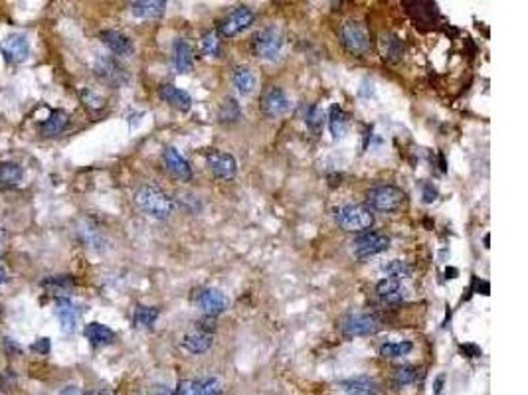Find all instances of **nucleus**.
<instances>
[{
  "label": "nucleus",
  "mask_w": 528,
  "mask_h": 395,
  "mask_svg": "<svg viewBox=\"0 0 528 395\" xmlns=\"http://www.w3.org/2000/svg\"><path fill=\"white\" fill-rule=\"evenodd\" d=\"M328 129L335 138H341L346 135V115L339 105L331 107V115H328Z\"/></svg>",
  "instance_id": "nucleus-30"
},
{
  "label": "nucleus",
  "mask_w": 528,
  "mask_h": 395,
  "mask_svg": "<svg viewBox=\"0 0 528 395\" xmlns=\"http://www.w3.org/2000/svg\"><path fill=\"white\" fill-rule=\"evenodd\" d=\"M416 378H418V370L413 366H402V368L394 370L392 381L396 387H404V385H409Z\"/></svg>",
  "instance_id": "nucleus-35"
},
{
  "label": "nucleus",
  "mask_w": 528,
  "mask_h": 395,
  "mask_svg": "<svg viewBox=\"0 0 528 395\" xmlns=\"http://www.w3.org/2000/svg\"><path fill=\"white\" fill-rule=\"evenodd\" d=\"M382 53H384V60L390 62V64H396L402 53H404V44L398 36L394 34H384L382 36Z\"/></svg>",
  "instance_id": "nucleus-28"
},
{
  "label": "nucleus",
  "mask_w": 528,
  "mask_h": 395,
  "mask_svg": "<svg viewBox=\"0 0 528 395\" xmlns=\"http://www.w3.org/2000/svg\"><path fill=\"white\" fill-rule=\"evenodd\" d=\"M0 53L4 55V60L8 64H22L30 55V44H28L26 36L12 34L0 42Z\"/></svg>",
  "instance_id": "nucleus-12"
},
{
  "label": "nucleus",
  "mask_w": 528,
  "mask_h": 395,
  "mask_svg": "<svg viewBox=\"0 0 528 395\" xmlns=\"http://www.w3.org/2000/svg\"><path fill=\"white\" fill-rule=\"evenodd\" d=\"M341 42L346 48V52L352 55H366L370 52V34L366 26L357 20H348L341 26Z\"/></svg>",
  "instance_id": "nucleus-5"
},
{
  "label": "nucleus",
  "mask_w": 528,
  "mask_h": 395,
  "mask_svg": "<svg viewBox=\"0 0 528 395\" xmlns=\"http://www.w3.org/2000/svg\"><path fill=\"white\" fill-rule=\"evenodd\" d=\"M51 342L50 338H38V342H34L30 346V350L36 352V354H42V356H46L48 352H50Z\"/></svg>",
  "instance_id": "nucleus-39"
},
{
  "label": "nucleus",
  "mask_w": 528,
  "mask_h": 395,
  "mask_svg": "<svg viewBox=\"0 0 528 395\" xmlns=\"http://www.w3.org/2000/svg\"><path fill=\"white\" fill-rule=\"evenodd\" d=\"M4 243H6V233H4V229L0 227V253H2V249H4Z\"/></svg>",
  "instance_id": "nucleus-45"
},
{
  "label": "nucleus",
  "mask_w": 528,
  "mask_h": 395,
  "mask_svg": "<svg viewBox=\"0 0 528 395\" xmlns=\"http://www.w3.org/2000/svg\"><path fill=\"white\" fill-rule=\"evenodd\" d=\"M206 164H208V170L212 172L216 178L220 180H230L236 176V170H238V162L236 158L230 155V153H220V151H212L206 155Z\"/></svg>",
  "instance_id": "nucleus-11"
},
{
  "label": "nucleus",
  "mask_w": 528,
  "mask_h": 395,
  "mask_svg": "<svg viewBox=\"0 0 528 395\" xmlns=\"http://www.w3.org/2000/svg\"><path fill=\"white\" fill-rule=\"evenodd\" d=\"M56 316L60 318V324L64 332H73L77 327V309L69 301L68 296H58L56 298Z\"/></svg>",
  "instance_id": "nucleus-19"
},
{
  "label": "nucleus",
  "mask_w": 528,
  "mask_h": 395,
  "mask_svg": "<svg viewBox=\"0 0 528 395\" xmlns=\"http://www.w3.org/2000/svg\"><path fill=\"white\" fill-rule=\"evenodd\" d=\"M135 202L139 209L143 214H147L149 218H154V220H169L172 214H174V200L167 192H163L156 186H143V188L136 192Z\"/></svg>",
  "instance_id": "nucleus-1"
},
{
  "label": "nucleus",
  "mask_w": 528,
  "mask_h": 395,
  "mask_svg": "<svg viewBox=\"0 0 528 395\" xmlns=\"http://www.w3.org/2000/svg\"><path fill=\"white\" fill-rule=\"evenodd\" d=\"M176 395H221V381L218 378L184 379L178 383Z\"/></svg>",
  "instance_id": "nucleus-14"
},
{
  "label": "nucleus",
  "mask_w": 528,
  "mask_h": 395,
  "mask_svg": "<svg viewBox=\"0 0 528 395\" xmlns=\"http://www.w3.org/2000/svg\"><path fill=\"white\" fill-rule=\"evenodd\" d=\"M254 12H252V8H248V6H238V8H234L228 16L224 18L220 22V36L224 38H234V36H238L239 32H243L245 28H250L252 26V22H254Z\"/></svg>",
  "instance_id": "nucleus-9"
},
{
  "label": "nucleus",
  "mask_w": 528,
  "mask_h": 395,
  "mask_svg": "<svg viewBox=\"0 0 528 395\" xmlns=\"http://www.w3.org/2000/svg\"><path fill=\"white\" fill-rule=\"evenodd\" d=\"M366 204L370 209L392 214L406 204V194L396 186H378L366 194Z\"/></svg>",
  "instance_id": "nucleus-4"
},
{
  "label": "nucleus",
  "mask_w": 528,
  "mask_h": 395,
  "mask_svg": "<svg viewBox=\"0 0 528 395\" xmlns=\"http://www.w3.org/2000/svg\"><path fill=\"white\" fill-rule=\"evenodd\" d=\"M163 160H165V168H167L169 174L174 176L176 180L188 182V180L192 178V168H190L188 160L180 155L176 149L169 146V149L165 151V155H163Z\"/></svg>",
  "instance_id": "nucleus-16"
},
{
  "label": "nucleus",
  "mask_w": 528,
  "mask_h": 395,
  "mask_svg": "<svg viewBox=\"0 0 528 395\" xmlns=\"http://www.w3.org/2000/svg\"><path fill=\"white\" fill-rule=\"evenodd\" d=\"M323 120H324V115H323V111L319 109V107H315V105H311L307 109V115H305V123H307V127L311 129V131H319L321 127H323Z\"/></svg>",
  "instance_id": "nucleus-37"
},
{
  "label": "nucleus",
  "mask_w": 528,
  "mask_h": 395,
  "mask_svg": "<svg viewBox=\"0 0 528 395\" xmlns=\"http://www.w3.org/2000/svg\"><path fill=\"white\" fill-rule=\"evenodd\" d=\"M350 245H352V253L358 259H368L386 251L390 247V238L380 231H366V233L358 235Z\"/></svg>",
  "instance_id": "nucleus-8"
},
{
  "label": "nucleus",
  "mask_w": 528,
  "mask_h": 395,
  "mask_svg": "<svg viewBox=\"0 0 528 395\" xmlns=\"http://www.w3.org/2000/svg\"><path fill=\"white\" fill-rule=\"evenodd\" d=\"M68 113L62 111V109H56V111H51L48 119L44 120V123H40V133H42L44 137H58V135H62V133L68 129Z\"/></svg>",
  "instance_id": "nucleus-22"
},
{
  "label": "nucleus",
  "mask_w": 528,
  "mask_h": 395,
  "mask_svg": "<svg viewBox=\"0 0 528 395\" xmlns=\"http://www.w3.org/2000/svg\"><path fill=\"white\" fill-rule=\"evenodd\" d=\"M194 303L200 307V310L204 312L206 316H218L224 310L228 309L230 305V298L220 291V289H200V291H194Z\"/></svg>",
  "instance_id": "nucleus-10"
},
{
  "label": "nucleus",
  "mask_w": 528,
  "mask_h": 395,
  "mask_svg": "<svg viewBox=\"0 0 528 395\" xmlns=\"http://www.w3.org/2000/svg\"><path fill=\"white\" fill-rule=\"evenodd\" d=\"M382 271L388 275V279H394V281H402V279H408L411 275V267L406 261H400V259H392V261L384 263Z\"/></svg>",
  "instance_id": "nucleus-32"
},
{
  "label": "nucleus",
  "mask_w": 528,
  "mask_h": 395,
  "mask_svg": "<svg viewBox=\"0 0 528 395\" xmlns=\"http://www.w3.org/2000/svg\"><path fill=\"white\" fill-rule=\"evenodd\" d=\"M24 180V170L16 162H0V186L16 188Z\"/></svg>",
  "instance_id": "nucleus-27"
},
{
  "label": "nucleus",
  "mask_w": 528,
  "mask_h": 395,
  "mask_svg": "<svg viewBox=\"0 0 528 395\" xmlns=\"http://www.w3.org/2000/svg\"><path fill=\"white\" fill-rule=\"evenodd\" d=\"M376 292L380 294V298L388 305H396L404 298V289L400 285V281H394V279H382L378 285H376Z\"/></svg>",
  "instance_id": "nucleus-26"
},
{
  "label": "nucleus",
  "mask_w": 528,
  "mask_h": 395,
  "mask_svg": "<svg viewBox=\"0 0 528 395\" xmlns=\"http://www.w3.org/2000/svg\"><path fill=\"white\" fill-rule=\"evenodd\" d=\"M42 287L51 291L53 294H60V296H62V294H68V292L75 287V281H73V277L71 275H51L42 281Z\"/></svg>",
  "instance_id": "nucleus-29"
},
{
  "label": "nucleus",
  "mask_w": 528,
  "mask_h": 395,
  "mask_svg": "<svg viewBox=\"0 0 528 395\" xmlns=\"http://www.w3.org/2000/svg\"><path fill=\"white\" fill-rule=\"evenodd\" d=\"M212 344H214L212 334L200 332V330L190 332V334H187L182 338V348L187 350L188 354H204V352H208L212 348Z\"/></svg>",
  "instance_id": "nucleus-23"
},
{
  "label": "nucleus",
  "mask_w": 528,
  "mask_h": 395,
  "mask_svg": "<svg viewBox=\"0 0 528 395\" xmlns=\"http://www.w3.org/2000/svg\"><path fill=\"white\" fill-rule=\"evenodd\" d=\"M99 38H101V42L109 48V52L113 53V55L129 58L135 52V46H133L131 38L119 32V30H103Z\"/></svg>",
  "instance_id": "nucleus-15"
},
{
  "label": "nucleus",
  "mask_w": 528,
  "mask_h": 395,
  "mask_svg": "<svg viewBox=\"0 0 528 395\" xmlns=\"http://www.w3.org/2000/svg\"><path fill=\"white\" fill-rule=\"evenodd\" d=\"M291 109V101L287 93L279 87H272L261 97V111L265 117H281Z\"/></svg>",
  "instance_id": "nucleus-13"
},
{
  "label": "nucleus",
  "mask_w": 528,
  "mask_h": 395,
  "mask_svg": "<svg viewBox=\"0 0 528 395\" xmlns=\"http://www.w3.org/2000/svg\"><path fill=\"white\" fill-rule=\"evenodd\" d=\"M337 224L344 231H366L370 229L372 224H374V214L368 206H362V204H348V206H342L337 209V216H335Z\"/></svg>",
  "instance_id": "nucleus-3"
},
{
  "label": "nucleus",
  "mask_w": 528,
  "mask_h": 395,
  "mask_svg": "<svg viewBox=\"0 0 528 395\" xmlns=\"http://www.w3.org/2000/svg\"><path fill=\"white\" fill-rule=\"evenodd\" d=\"M84 395H107V392H101V390H91V392H86Z\"/></svg>",
  "instance_id": "nucleus-46"
},
{
  "label": "nucleus",
  "mask_w": 528,
  "mask_h": 395,
  "mask_svg": "<svg viewBox=\"0 0 528 395\" xmlns=\"http://www.w3.org/2000/svg\"><path fill=\"white\" fill-rule=\"evenodd\" d=\"M158 309H154V307H136L135 310V327L139 328H151L156 322V318H158Z\"/></svg>",
  "instance_id": "nucleus-34"
},
{
  "label": "nucleus",
  "mask_w": 528,
  "mask_h": 395,
  "mask_svg": "<svg viewBox=\"0 0 528 395\" xmlns=\"http://www.w3.org/2000/svg\"><path fill=\"white\" fill-rule=\"evenodd\" d=\"M172 64H174V69L176 73H190L192 68H194V52L190 48V44L184 42V40H174L172 44Z\"/></svg>",
  "instance_id": "nucleus-18"
},
{
  "label": "nucleus",
  "mask_w": 528,
  "mask_h": 395,
  "mask_svg": "<svg viewBox=\"0 0 528 395\" xmlns=\"http://www.w3.org/2000/svg\"><path fill=\"white\" fill-rule=\"evenodd\" d=\"M443 381H445V376H440V378L435 379V395H442Z\"/></svg>",
  "instance_id": "nucleus-44"
},
{
  "label": "nucleus",
  "mask_w": 528,
  "mask_h": 395,
  "mask_svg": "<svg viewBox=\"0 0 528 395\" xmlns=\"http://www.w3.org/2000/svg\"><path fill=\"white\" fill-rule=\"evenodd\" d=\"M339 327L344 336H370L382 328V320L370 312H355L346 314Z\"/></svg>",
  "instance_id": "nucleus-6"
},
{
  "label": "nucleus",
  "mask_w": 528,
  "mask_h": 395,
  "mask_svg": "<svg viewBox=\"0 0 528 395\" xmlns=\"http://www.w3.org/2000/svg\"><path fill=\"white\" fill-rule=\"evenodd\" d=\"M341 390L346 395H378V385L368 376H357V378L341 381Z\"/></svg>",
  "instance_id": "nucleus-21"
},
{
  "label": "nucleus",
  "mask_w": 528,
  "mask_h": 395,
  "mask_svg": "<svg viewBox=\"0 0 528 395\" xmlns=\"http://www.w3.org/2000/svg\"><path fill=\"white\" fill-rule=\"evenodd\" d=\"M158 97H160L165 103L174 107L176 111H180V113H187V111H190V107H192V97L188 95V91H184V89H180V87L176 86H171V84L160 86V89H158Z\"/></svg>",
  "instance_id": "nucleus-17"
},
{
  "label": "nucleus",
  "mask_w": 528,
  "mask_h": 395,
  "mask_svg": "<svg viewBox=\"0 0 528 395\" xmlns=\"http://www.w3.org/2000/svg\"><path fill=\"white\" fill-rule=\"evenodd\" d=\"M8 281V271H6V267L0 263V285H4Z\"/></svg>",
  "instance_id": "nucleus-43"
},
{
  "label": "nucleus",
  "mask_w": 528,
  "mask_h": 395,
  "mask_svg": "<svg viewBox=\"0 0 528 395\" xmlns=\"http://www.w3.org/2000/svg\"><path fill=\"white\" fill-rule=\"evenodd\" d=\"M58 395H82V394H80V390H77L75 385H68V387H64V390H62Z\"/></svg>",
  "instance_id": "nucleus-42"
},
{
  "label": "nucleus",
  "mask_w": 528,
  "mask_h": 395,
  "mask_svg": "<svg viewBox=\"0 0 528 395\" xmlns=\"http://www.w3.org/2000/svg\"><path fill=\"white\" fill-rule=\"evenodd\" d=\"M232 81H234V87L238 89L241 95H252V93L256 91V73L250 68H245V66H236V68H234Z\"/></svg>",
  "instance_id": "nucleus-24"
},
{
  "label": "nucleus",
  "mask_w": 528,
  "mask_h": 395,
  "mask_svg": "<svg viewBox=\"0 0 528 395\" xmlns=\"http://www.w3.org/2000/svg\"><path fill=\"white\" fill-rule=\"evenodd\" d=\"M200 46H202V52L206 55H212L216 58L220 53V38H218V32H206L200 40Z\"/></svg>",
  "instance_id": "nucleus-36"
},
{
  "label": "nucleus",
  "mask_w": 528,
  "mask_h": 395,
  "mask_svg": "<svg viewBox=\"0 0 528 395\" xmlns=\"http://www.w3.org/2000/svg\"><path fill=\"white\" fill-rule=\"evenodd\" d=\"M82 99H84V105H86L87 109H91V111H99V109L105 107V99L99 93H95L91 89H84L82 91Z\"/></svg>",
  "instance_id": "nucleus-38"
},
{
  "label": "nucleus",
  "mask_w": 528,
  "mask_h": 395,
  "mask_svg": "<svg viewBox=\"0 0 528 395\" xmlns=\"http://www.w3.org/2000/svg\"><path fill=\"white\" fill-rule=\"evenodd\" d=\"M218 119L220 123H228V125H232V123H238L241 119V107L236 99H232V97H228L224 103H221L220 111H218Z\"/></svg>",
  "instance_id": "nucleus-31"
},
{
  "label": "nucleus",
  "mask_w": 528,
  "mask_h": 395,
  "mask_svg": "<svg viewBox=\"0 0 528 395\" xmlns=\"http://www.w3.org/2000/svg\"><path fill=\"white\" fill-rule=\"evenodd\" d=\"M437 200V190L433 184H424V202L426 204H431Z\"/></svg>",
  "instance_id": "nucleus-41"
},
{
  "label": "nucleus",
  "mask_w": 528,
  "mask_h": 395,
  "mask_svg": "<svg viewBox=\"0 0 528 395\" xmlns=\"http://www.w3.org/2000/svg\"><path fill=\"white\" fill-rule=\"evenodd\" d=\"M167 12V2L165 0H139L131 4V14L143 20H154L160 18Z\"/></svg>",
  "instance_id": "nucleus-20"
},
{
  "label": "nucleus",
  "mask_w": 528,
  "mask_h": 395,
  "mask_svg": "<svg viewBox=\"0 0 528 395\" xmlns=\"http://www.w3.org/2000/svg\"><path fill=\"white\" fill-rule=\"evenodd\" d=\"M461 352L467 356V358H479L483 352H481V348L475 346V344H461Z\"/></svg>",
  "instance_id": "nucleus-40"
},
{
  "label": "nucleus",
  "mask_w": 528,
  "mask_h": 395,
  "mask_svg": "<svg viewBox=\"0 0 528 395\" xmlns=\"http://www.w3.org/2000/svg\"><path fill=\"white\" fill-rule=\"evenodd\" d=\"M93 73L97 79L111 87H123L129 84V73L113 55H99L93 64Z\"/></svg>",
  "instance_id": "nucleus-7"
},
{
  "label": "nucleus",
  "mask_w": 528,
  "mask_h": 395,
  "mask_svg": "<svg viewBox=\"0 0 528 395\" xmlns=\"http://www.w3.org/2000/svg\"><path fill=\"white\" fill-rule=\"evenodd\" d=\"M84 334L89 342L93 346H109V344L115 342V332L105 324H99V322H89L86 328H84Z\"/></svg>",
  "instance_id": "nucleus-25"
},
{
  "label": "nucleus",
  "mask_w": 528,
  "mask_h": 395,
  "mask_svg": "<svg viewBox=\"0 0 528 395\" xmlns=\"http://www.w3.org/2000/svg\"><path fill=\"white\" fill-rule=\"evenodd\" d=\"M411 350H413V344L408 342V340H406V342H388L380 348V356L394 360V358L408 356Z\"/></svg>",
  "instance_id": "nucleus-33"
},
{
  "label": "nucleus",
  "mask_w": 528,
  "mask_h": 395,
  "mask_svg": "<svg viewBox=\"0 0 528 395\" xmlns=\"http://www.w3.org/2000/svg\"><path fill=\"white\" fill-rule=\"evenodd\" d=\"M283 50V34L277 26H265L252 38V52L259 60L275 62Z\"/></svg>",
  "instance_id": "nucleus-2"
}]
</instances>
